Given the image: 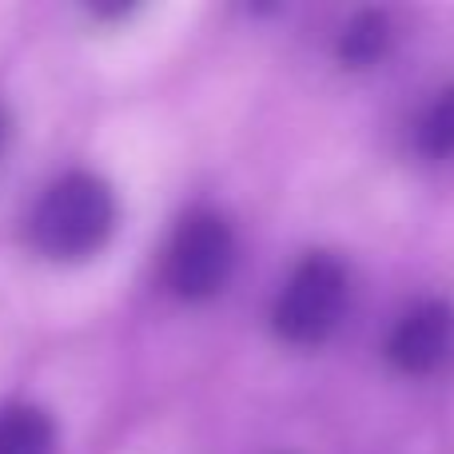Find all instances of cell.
Wrapping results in <instances>:
<instances>
[{"instance_id":"obj_6","label":"cell","mask_w":454,"mask_h":454,"mask_svg":"<svg viewBox=\"0 0 454 454\" xmlns=\"http://www.w3.org/2000/svg\"><path fill=\"white\" fill-rule=\"evenodd\" d=\"M391 44V20L379 8H363L347 20L343 36H339V60L347 68H371Z\"/></svg>"},{"instance_id":"obj_1","label":"cell","mask_w":454,"mask_h":454,"mask_svg":"<svg viewBox=\"0 0 454 454\" xmlns=\"http://www.w3.org/2000/svg\"><path fill=\"white\" fill-rule=\"evenodd\" d=\"M120 220L116 192L92 172H68L48 184L28 215V243L52 263H84L112 239Z\"/></svg>"},{"instance_id":"obj_3","label":"cell","mask_w":454,"mask_h":454,"mask_svg":"<svg viewBox=\"0 0 454 454\" xmlns=\"http://www.w3.org/2000/svg\"><path fill=\"white\" fill-rule=\"evenodd\" d=\"M235 271V235L212 207H192L172 227L164 247V287L184 303H204L227 287Z\"/></svg>"},{"instance_id":"obj_7","label":"cell","mask_w":454,"mask_h":454,"mask_svg":"<svg viewBox=\"0 0 454 454\" xmlns=\"http://www.w3.org/2000/svg\"><path fill=\"white\" fill-rule=\"evenodd\" d=\"M415 152L431 164L454 160V84L442 88L415 120Z\"/></svg>"},{"instance_id":"obj_5","label":"cell","mask_w":454,"mask_h":454,"mask_svg":"<svg viewBox=\"0 0 454 454\" xmlns=\"http://www.w3.org/2000/svg\"><path fill=\"white\" fill-rule=\"evenodd\" d=\"M0 454H56V427L40 407L16 403L0 411Z\"/></svg>"},{"instance_id":"obj_8","label":"cell","mask_w":454,"mask_h":454,"mask_svg":"<svg viewBox=\"0 0 454 454\" xmlns=\"http://www.w3.org/2000/svg\"><path fill=\"white\" fill-rule=\"evenodd\" d=\"M4 144H8V108L0 104V152H4Z\"/></svg>"},{"instance_id":"obj_4","label":"cell","mask_w":454,"mask_h":454,"mask_svg":"<svg viewBox=\"0 0 454 454\" xmlns=\"http://www.w3.org/2000/svg\"><path fill=\"white\" fill-rule=\"evenodd\" d=\"M387 363L399 375H439L454 359V307L442 299H423L395 319L387 335Z\"/></svg>"},{"instance_id":"obj_2","label":"cell","mask_w":454,"mask_h":454,"mask_svg":"<svg viewBox=\"0 0 454 454\" xmlns=\"http://www.w3.org/2000/svg\"><path fill=\"white\" fill-rule=\"evenodd\" d=\"M351 303L347 267L327 251H311L287 275L271 311V327L291 347H319L339 331Z\"/></svg>"}]
</instances>
